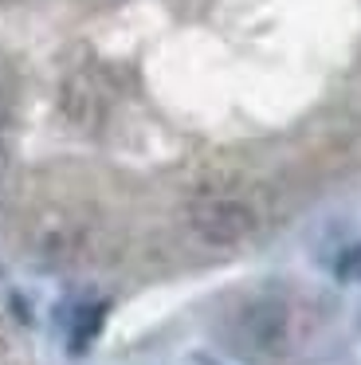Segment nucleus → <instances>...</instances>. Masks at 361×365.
I'll return each instance as SVG.
<instances>
[{"label": "nucleus", "mask_w": 361, "mask_h": 365, "mask_svg": "<svg viewBox=\"0 0 361 365\" xmlns=\"http://www.w3.org/2000/svg\"><path fill=\"white\" fill-rule=\"evenodd\" d=\"M188 228L212 247H235L255 232V212L232 197H204L188 208Z\"/></svg>", "instance_id": "obj_1"}, {"label": "nucleus", "mask_w": 361, "mask_h": 365, "mask_svg": "<svg viewBox=\"0 0 361 365\" xmlns=\"http://www.w3.org/2000/svg\"><path fill=\"white\" fill-rule=\"evenodd\" d=\"M287 330H290V314H287L283 302L263 299V302H251V307L240 314L243 341H248L251 349H259V354H275V349H283Z\"/></svg>", "instance_id": "obj_2"}, {"label": "nucleus", "mask_w": 361, "mask_h": 365, "mask_svg": "<svg viewBox=\"0 0 361 365\" xmlns=\"http://www.w3.org/2000/svg\"><path fill=\"white\" fill-rule=\"evenodd\" d=\"M98 322H102V310H86V314L78 318V338H71V346L83 349L86 341H91L94 334H98Z\"/></svg>", "instance_id": "obj_3"}]
</instances>
